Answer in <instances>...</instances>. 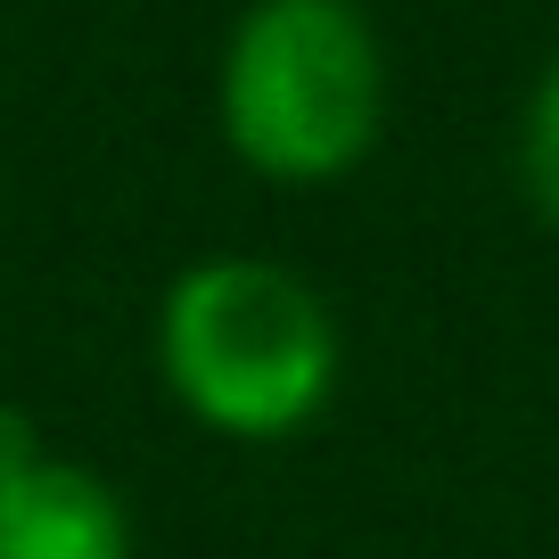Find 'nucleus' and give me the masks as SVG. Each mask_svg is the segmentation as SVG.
I'll return each instance as SVG.
<instances>
[{
	"label": "nucleus",
	"mask_w": 559,
	"mask_h": 559,
	"mask_svg": "<svg viewBox=\"0 0 559 559\" xmlns=\"http://www.w3.org/2000/svg\"><path fill=\"white\" fill-rule=\"evenodd\" d=\"M157 370L174 403L230 444H288L337 395V313L272 255H206L157 305Z\"/></svg>",
	"instance_id": "nucleus-1"
},
{
	"label": "nucleus",
	"mask_w": 559,
	"mask_h": 559,
	"mask_svg": "<svg viewBox=\"0 0 559 559\" xmlns=\"http://www.w3.org/2000/svg\"><path fill=\"white\" fill-rule=\"evenodd\" d=\"M41 453H50V444H41L34 412H17V403H0V477H17V469H34Z\"/></svg>",
	"instance_id": "nucleus-5"
},
{
	"label": "nucleus",
	"mask_w": 559,
	"mask_h": 559,
	"mask_svg": "<svg viewBox=\"0 0 559 559\" xmlns=\"http://www.w3.org/2000/svg\"><path fill=\"white\" fill-rule=\"evenodd\" d=\"M0 559H132V519L107 477L41 453L0 477Z\"/></svg>",
	"instance_id": "nucleus-3"
},
{
	"label": "nucleus",
	"mask_w": 559,
	"mask_h": 559,
	"mask_svg": "<svg viewBox=\"0 0 559 559\" xmlns=\"http://www.w3.org/2000/svg\"><path fill=\"white\" fill-rule=\"evenodd\" d=\"M519 190H526V206L559 230V50H551V67L535 74L526 116H519Z\"/></svg>",
	"instance_id": "nucleus-4"
},
{
	"label": "nucleus",
	"mask_w": 559,
	"mask_h": 559,
	"mask_svg": "<svg viewBox=\"0 0 559 559\" xmlns=\"http://www.w3.org/2000/svg\"><path fill=\"white\" fill-rule=\"evenodd\" d=\"M214 116L247 174L280 190L346 181L386 116V58L354 0H255L223 41Z\"/></svg>",
	"instance_id": "nucleus-2"
}]
</instances>
